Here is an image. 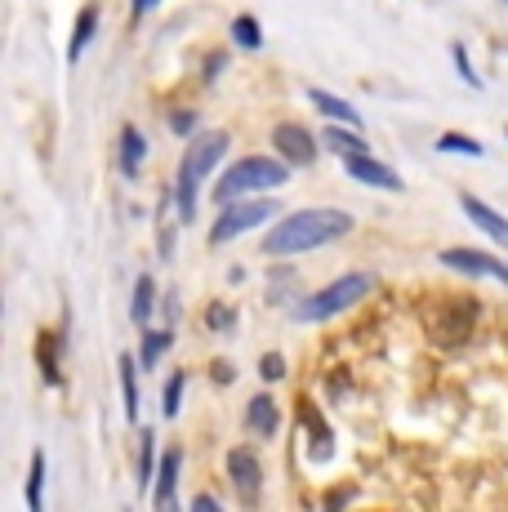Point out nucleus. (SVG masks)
I'll return each instance as SVG.
<instances>
[{
	"label": "nucleus",
	"instance_id": "nucleus-1",
	"mask_svg": "<svg viewBox=\"0 0 508 512\" xmlns=\"http://www.w3.org/2000/svg\"><path fill=\"white\" fill-rule=\"evenodd\" d=\"M357 228V219L348 210H335V205H312V210H295L277 223L268 236H263V250L268 254H308L321 250V245L339 241Z\"/></svg>",
	"mask_w": 508,
	"mask_h": 512
},
{
	"label": "nucleus",
	"instance_id": "nucleus-2",
	"mask_svg": "<svg viewBox=\"0 0 508 512\" xmlns=\"http://www.w3.org/2000/svg\"><path fill=\"white\" fill-rule=\"evenodd\" d=\"M228 134L223 130H210V134H197V139L188 143V152H183L179 161V183H174V205H179V219L192 223V214H197V192L201 183L214 174V165L223 161V152H228Z\"/></svg>",
	"mask_w": 508,
	"mask_h": 512
},
{
	"label": "nucleus",
	"instance_id": "nucleus-3",
	"mask_svg": "<svg viewBox=\"0 0 508 512\" xmlns=\"http://www.w3.org/2000/svg\"><path fill=\"white\" fill-rule=\"evenodd\" d=\"M290 179V161H272V156H246V161L228 165L214 183V201H241L250 192H272Z\"/></svg>",
	"mask_w": 508,
	"mask_h": 512
},
{
	"label": "nucleus",
	"instance_id": "nucleus-4",
	"mask_svg": "<svg viewBox=\"0 0 508 512\" xmlns=\"http://www.w3.org/2000/svg\"><path fill=\"white\" fill-rule=\"evenodd\" d=\"M370 290H375V277H370V272H348V277H339V281L321 285L317 294H308V299L295 308V321H304V326L330 321V317H339V312L357 308Z\"/></svg>",
	"mask_w": 508,
	"mask_h": 512
},
{
	"label": "nucleus",
	"instance_id": "nucleus-5",
	"mask_svg": "<svg viewBox=\"0 0 508 512\" xmlns=\"http://www.w3.org/2000/svg\"><path fill=\"white\" fill-rule=\"evenodd\" d=\"M277 214H281L277 201H250V196L228 201V205H223V214L214 219V228H210V245L237 241V236H246L250 228H263L268 219H277Z\"/></svg>",
	"mask_w": 508,
	"mask_h": 512
},
{
	"label": "nucleus",
	"instance_id": "nucleus-6",
	"mask_svg": "<svg viewBox=\"0 0 508 512\" xmlns=\"http://www.w3.org/2000/svg\"><path fill=\"white\" fill-rule=\"evenodd\" d=\"M228 477H232V490H237L241 504H259V490H263V464L250 446H237L228 455Z\"/></svg>",
	"mask_w": 508,
	"mask_h": 512
},
{
	"label": "nucleus",
	"instance_id": "nucleus-7",
	"mask_svg": "<svg viewBox=\"0 0 508 512\" xmlns=\"http://www.w3.org/2000/svg\"><path fill=\"white\" fill-rule=\"evenodd\" d=\"M442 263L455 272H464V277H491V281L508 285V263H500L486 250H464V245H455V250H442Z\"/></svg>",
	"mask_w": 508,
	"mask_h": 512
},
{
	"label": "nucleus",
	"instance_id": "nucleus-8",
	"mask_svg": "<svg viewBox=\"0 0 508 512\" xmlns=\"http://www.w3.org/2000/svg\"><path fill=\"white\" fill-rule=\"evenodd\" d=\"M272 147H277V156H286L290 165H312L317 161V139L304 130V125L286 121L272 130Z\"/></svg>",
	"mask_w": 508,
	"mask_h": 512
},
{
	"label": "nucleus",
	"instance_id": "nucleus-9",
	"mask_svg": "<svg viewBox=\"0 0 508 512\" xmlns=\"http://www.w3.org/2000/svg\"><path fill=\"white\" fill-rule=\"evenodd\" d=\"M344 170L353 174L357 183H366V187H384V192H402V174L397 170H388L384 161H375L370 152H361V156H344Z\"/></svg>",
	"mask_w": 508,
	"mask_h": 512
},
{
	"label": "nucleus",
	"instance_id": "nucleus-10",
	"mask_svg": "<svg viewBox=\"0 0 508 512\" xmlns=\"http://www.w3.org/2000/svg\"><path fill=\"white\" fill-rule=\"evenodd\" d=\"M246 428H250L259 441H272V437H277V428H281V410H277V401H272L268 392L250 397V406H246Z\"/></svg>",
	"mask_w": 508,
	"mask_h": 512
},
{
	"label": "nucleus",
	"instance_id": "nucleus-11",
	"mask_svg": "<svg viewBox=\"0 0 508 512\" xmlns=\"http://www.w3.org/2000/svg\"><path fill=\"white\" fill-rule=\"evenodd\" d=\"M459 205H464V214L473 219V228H482L486 236H491V241H500L504 250H508V219H504V214H495L491 205L477 201V196H468V192L459 196Z\"/></svg>",
	"mask_w": 508,
	"mask_h": 512
},
{
	"label": "nucleus",
	"instance_id": "nucleus-12",
	"mask_svg": "<svg viewBox=\"0 0 508 512\" xmlns=\"http://www.w3.org/2000/svg\"><path fill=\"white\" fill-rule=\"evenodd\" d=\"M179 468H183V455H179V450H165V455H161V468H156V486H152V504H156V508H170L174 481H179Z\"/></svg>",
	"mask_w": 508,
	"mask_h": 512
},
{
	"label": "nucleus",
	"instance_id": "nucleus-13",
	"mask_svg": "<svg viewBox=\"0 0 508 512\" xmlns=\"http://www.w3.org/2000/svg\"><path fill=\"white\" fill-rule=\"evenodd\" d=\"M308 103L317 107L326 121H339V125H357L361 130V116H357V107L353 103H344L339 94H326V90H308Z\"/></svg>",
	"mask_w": 508,
	"mask_h": 512
},
{
	"label": "nucleus",
	"instance_id": "nucleus-14",
	"mask_svg": "<svg viewBox=\"0 0 508 512\" xmlns=\"http://www.w3.org/2000/svg\"><path fill=\"white\" fill-rule=\"evenodd\" d=\"M116 370H121V397H125V419H139V357L121 352L116 357Z\"/></svg>",
	"mask_w": 508,
	"mask_h": 512
},
{
	"label": "nucleus",
	"instance_id": "nucleus-15",
	"mask_svg": "<svg viewBox=\"0 0 508 512\" xmlns=\"http://www.w3.org/2000/svg\"><path fill=\"white\" fill-rule=\"evenodd\" d=\"M143 161H148V139H143V130L125 125L121 130V174L125 179H134V174L143 170Z\"/></svg>",
	"mask_w": 508,
	"mask_h": 512
},
{
	"label": "nucleus",
	"instance_id": "nucleus-16",
	"mask_svg": "<svg viewBox=\"0 0 508 512\" xmlns=\"http://www.w3.org/2000/svg\"><path fill=\"white\" fill-rule=\"evenodd\" d=\"M321 143L330 147V152H339V156H361V152H370V143L361 139V130L357 125H330L326 134H321Z\"/></svg>",
	"mask_w": 508,
	"mask_h": 512
},
{
	"label": "nucleus",
	"instance_id": "nucleus-17",
	"mask_svg": "<svg viewBox=\"0 0 508 512\" xmlns=\"http://www.w3.org/2000/svg\"><path fill=\"white\" fill-rule=\"evenodd\" d=\"M94 32H99V9L85 5L81 14H76V32H72V41H67V63H76V58L85 54V45L94 41Z\"/></svg>",
	"mask_w": 508,
	"mask_h": 512
},
{
	"label": "nucleus",
	"instance_id": "nucleus-18",
	"mask_svg": "<svg viewBox=\"0 0 508 512\" xmlns=\"http://www.w3.org/2000/svg\"><path fill=\"white\" fill-rule=\"evenodd\" d=\"M170 339H174L170 330H143V343H139V366H143V374H148V370L156 366V361L165 357Z\"/></svg>",
	"mask_w": 508,
	"mask_h": 512
},
{
	"label": "nucleus",
	"instance_id": "nucleus-19",
	"mask_svg": "<svg viewBox=\"0 0 508 512\" xmlns=\"http://www.w3.org/2000/svg\"><path fill=\"white\" fill-rule=\"evenodd\" d=\"M156 285L152 277H139L134 281V303H130V317H134V326H148V317H152V308H156Z\"/></svg>",
	"mask_w": 508,
	"mask_h": 512
},
{
	"label": "nucleus",
	"instance_id": "nucleus-20",
	"mask_svg": "<svg viewBox=\"0 0 508 512\" xmlns=\"http://www.w3.org/2000/svg\"><path fill=\"white\" fill-rule=\"evenodd\" d=\"M183 388H188V374L174 370V374H170V383H165V392H161V419H174V415H179V406H183Z\"/></svg>",
	"mask_w": 508,
	"mask_h": 512
},
{
	"label": "nucleus",
	"instance_id": "nucleus-21",
	"mask_svg": "<svg viewBox=\"0 0 508 512\" xmlns=\"http://www.w3.org/2000/svg\"><path fill=\"white\" fill-rule=\"evenodd\" d=\"M27 508L41 512L45 508V455H32V477H27Z\"/></svg>",
	"mask_w": 508,
	"mask_h": 512
},
{
	"label": "nucleus",
	"instance_id": "nucleus-22",
	"mask_svg": "<svg viewBox=\"0 0 508 512\" xmlns=\"http://www.w3.org/2000/svg\"><path fill=\"white\" fill-rule=\"evenodd\" d=\"M58 334L45 330L41 339H36V352H41V370H45V383H58Z\"/></svg>",
	"mask_w": 508,
	"mask_h": 512
},
{
	"label": "nucleus",
	"instance_id": "nucleus-23",
	"mask_svg": "<svg viewBox=\"0 0 508 512\" xmlns=\"http://www.w3.org/2000/svg\"><path fill=\"white\" fill-rule=\"evenodd\" d=\"M232 41H237L241 49H259L263 45V27L254 23L250 14H237L232 18Z\"/></svg>",
	"mask_w": 508,
	"mask_h": 512
},
{
	"label": "nucleus",
	"instance_id": "nucleus-24",
	"mask_svg": "<svg viewBox=\"0 0 508 512\" xmlns=\"http://www.w3.org/2000/svg\"><path fill=\"white\" fill-rule=\"evenodd\" d=\"M437 152H464V156H482L486 147L477 139H468V134H442L437 139Z\"/></svg>",
	"mask_w": 508,
	"mask_h": 512
},
{
	"label": "nucleus",
	"instance_id": "nucleus-25",
	"mask_svg": "<svg viewBox=\"0 0 508 512\" xmlns=\"http://www.w3.org/2000/svg\"><path fill=\"white\" fill-rule=\"evenodd\" d=\"M451 58H455L459 76H464V85H473V90H482V76H477V72H473V63H468V49H464V45H451Z\"/></svg>",
	"mask_w": 508,
	"mask_h": 512
},
{
	"label": "nucleus",
	"instance_id": "nucleus-26",
	"mask_svg": "<svg viewBox=\"0 0 508 512\" xmlns=\"http://www.w3.org/2000/svg\"><path fill=\"white\" fill-rule=\"evenodd\" d=\"M259 374L268 383H277V379H286V357L281 352H263V361H259Z\"/></svg>",
	"mask_w": 508,
	"mask_h": 512
},
{
	"label": "nucleus",
	"instance_id": "nucleus-27",
	"mask_svg": "<svg viewBox=\"0 0 508 512\" xmlns=\"http://www.w3.org/2000/svg\"><path fill=\"white\" fill-rule=\"evenodd\" d=\"M152 432L143 428V450H139V486H148V481L156 477V468H152Z\"/></svg>",
	"mask_w": 508,
	"mask_h": 512
},
{
	"label": "nucleus",
	"instance_id": "nucleus-28",
	"mask_svg": "<svg viewBox=\"0 0 508 512\" xmlns=\"http://www.w3.org/2000/svg\"><path fill=\"white\" fill-rule=\"evenodd\" d=\"M205 321H210V330H232V326H237V312L223 308V303H214V308L205 312Z\"/></svg>",
	"mask_w": 508,
	"mask_h": 512
},
{
	"label": "nucleus",
	"instance_id": "nucleus-29",
	"mask_svg": "<svg viewBox=\"0 0 508 512\" xmlns=\"http://www.w3.org/2000/svg\"><path fill=\"white\" fill-rule=\"evenodd\" d=\"M192 121H197L192 112H174V116H170V130H174V134H192Z\"/></svg>",
	"mask_w": 508,
	"mask_h": 512
},
{
	"label": "nucleus",
	"instance_id": "nucleus-30",
	"mask_svg": "<svg viewBox=\"0 0 508 512\" xmlns=\"http://www.w3.org/2000/svg\"><path fill=\"white\" fill-rule=\"evenodd\" d=\"M192 508H197V512H219V499H214V495H197V499H192Z\"/></svg>",
	"mask_w": 508,
	"mask_h": 512
},
{
	"label": "nucleus",
	"instance_id": "nucleus-31",
	"mask_svg": "<svg viewBox=\"0 0 508 512\" xmlns=\"http://www.w3.org/2000/svg\"><path fill=\"white\" fill-rule=\"evenodd\" d=\"M156 9V0H134V18H143V14H152Z\"/></svg>",
	"mask_w": 508,
	"mask_h": 512
},
{
	"label": "nucleus",
	"instance_id": "nucleus-32",
	"mask_svg": "<svg viewBox=\"0 0 508 512\" xmlns=\"http://www.w3.org/2000/svg\"><path fill=\"white\" fill-rule=\"evenodd\" d=\"M500 5H504V9H508V0H500Z\"/></svg>",
	"mask_w": 508,
	"mask_h": 512
}]
</instances>
